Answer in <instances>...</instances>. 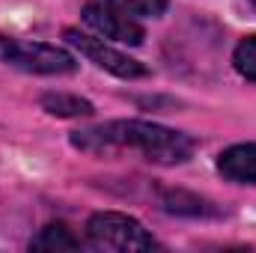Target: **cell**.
<instances>
[{"instance_id":"6da1fadb","label":"cell","mask_w":256,"mask_h":253,"mask_svg":"<svg viewBox=\"0 0 256 253\" xmlns=\"http://www.w3.org/2000/svg\"><path fill=\"white\" fill-rule=\"evenodd\" d=\"M72 146L84 152H110V149H137L146 161L155 164H185L194 155L196 143L185 131L158 126V122H143V120H114L104 126L84 128L72 134Z\"/></svg>"},{"instance_id":"7a4b0ae2","label":"cell","mask_w":256,"mask_h":253,"mask_svg":"<svg viewBox=\"0 0 256 253\" xmlns=\"http://www.w3.org/2000/svg\"><path fill=\"white\" fill-rule=\"evenodd\" d=\"M86 238L98 250H114V253H140V250H155L158 242L155 236L131 214L122 212H98L86 220Z\"/></svg>"},{"instance_id":"3957f363","label":"cell","mask_w":256,"mask_h":253,"mask_svg":"<svg viewBox=\"0 0 256 253\" xmlns=\"http://www.w3.org/2000/svg\"><path fill=\"white\" fill-rule=\"evenodd\" d=\"M0 63L15 66L30 74H72L78 72V60L57 45L48 42H21L0 33Z\"/></svg>"},{"instance_id":"277c9868","label":"cell","mask_w":256,"mask_h":253,"mask_svg":"<svg viewBox=\"0 0 256 253\" xmlns=\"http://www.w3.org/2000/svg\"><path fill=\"white\" fill-rule=\"evenodd\" d=\"M63 36H66V42L72 48H78L90 63H96L98 68H104V72H110V74H116L122 80H137V78H146L149 74V68L140 63V60H134V57H128L122 51H116L114 45H108V39L86 36V33H80L74 27H68Z\"/></svg>"},{"instance_id":"5b68a950","label":"cell","mask_w":256,"mask_h":253,"mask_svg":"<svg viewBox=\"0 0 256 253\" xmlns=\"http://www.w3.org/2000/svg\"><path fill=\"white\" fill-rule=\"evenodd\" d=\"M80 18H84L86 27H92L98 36H104L110 42H122V45L137 48L146 39V30L140 27V21L134 15H128V12L104 3V0H90L80 9Z\"/></svg>"},{"instance_id":"8992f818","label":"cell","mask_w":256,"mask_h":253,"mask_svg":"<svg viewBox=\"0 0 256 253\" xmlns=\"http://www.w3.org/2000/svg\"><path fill=\"white\" fill-rule=\"evenodd\" d=\"M218 173L236 185H256V143H236L220 152Z\"/></svg>"},{"instance_id":"52a82bcc","label":"cell","mask_w":256,"mask_h":253,"mask_svg":"<svg viewBox=\"0 0 256 253\" xmlns=\"http://www.w3.org/2000/svg\"><path fill=\"white\" fill-rule=\"evenodd\" d=\"M30 250H48V253H63V250H80V238L66 226L63 220L48 224L39 230L36 238H30Z\"/></svg>"},{"instance_id":"ba28073f","label":"cell","mask_w":256,"mask_h":253,"mask_svg":"<svg viewBox=\"0 0 256 253\" xmlns=\"http://www.w3.org/2000/svg\"><path fill=\"white\" fill-rule=\"evenodd\" d=\"M42 110H48L51 116H63V120H78V116H92L96 108L92 102L72 96V92H45L42 96Z\"/></svg>"},{"instance_id":"9c48e42d","label":"cell","mask_w":256,"mask_h":253,"mask_svg":"<svg viewBox=\"0 0 256 253\" xmlns=\"http://www.w3.org/2000/svg\"><path fill=\"white\" fill-rule=\"evenodd\" d=\"M232 63H236V72L248 80L256 84V36H248L238 42L236 54H232Z\"/></svg>"},{"instance_id":"30bf717a","label":"cell","mask_w":256,"mask_h":253,"mask_svg":"<svg viewBox=\"0 0 256 253\" xmlns=\"http://www.w3.org/2000/svg\"><path fill=\"white\" fill-rule=\"evenodd\" d=\"M104 3L122 9L128 15H146V18H158L167 9V0H104Z\"/></svg>"},{"instance_id":"8fae6325","label":"cell","mask_w":256,"mask_h":253,"mask_svg":"<svg viewBox=\"0 0 256 253\" xmlns=\"http://www.w3.org/2000/svg\"><path fill=\"white\" fill-rule=\"evenodd\" d=\"M254 6H256V0H254Z\"/></svg>"}]
</instances>
